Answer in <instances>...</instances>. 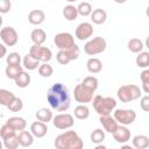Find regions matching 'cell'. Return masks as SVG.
<instances>
[{"instance_id":"cell-1","label":"cell","mask_w":149,"mask_h":149,"mask_svg":"<svg viewBox=\"0 0 149 149\" xmlns=\"http://www.w3.org/2000/svg\"><path fill=\"white\" fill-rule=\"evenodd\" d=\"M47 100L50 107L57 112H64L70 107L71 99L68 87L62 83H56L49 87Z\"/></svg>"},{"instance_id":"cell-2","label":"cell","mask_w":149,"mask_h":149,"mask_svg":"<svg viewBox=\"0 0 149 149\" xmlns=\"http://www.w3.org/2000/svg\"><path fill=\"white\" fill-rule=\"evenodd\" d=\"M54 146L57 149H81L84 142L74 130H66L55 139Z\"/></svg>"},{"instance_id":"cell-3","label":"cell","mask_w":149,"mask_h":149,"mask_svg":"<svg viewBox=\"0 0 149 149\" xmlns=\"http://www.w3.org/2000/svg\"><path fill=\"white\" fill-rule=\"evenodd\" d=\"M92 105L99 115H111V113L116 107V101L112 97H102L97 94L92 99Z\"/></svg>"},{"instance_id":"cell-4","label":"cell","mask_w":149,"mask_h":149,"mask_svg":"<svg viewBox=\"0 0 149 149\" xmlns=\"http://www.w3.org/2000/svg\"><path fill=\"white\" fill-rule=\"evenodd\" d=\"M118 98L122 102H129L133 100H136L141 97V90L139 86L134 84H128V85H122L118 88Z\"/></svg>"},{"instance_id":"cell-5","label":"cell","mask_w":149,"mask_h":149,"mask_svg":"<svg viewBox=\"0 0 149 149\" xmlns=\"http://www.w3.org/2000/svg\"><path fill=\"white\" fill-rule=\"evenodd\" d=\"M106 47H107L106 40L101 36H97V37H93L92 40H90L85 43L84 51H85V54H87L90 56H94V55L104 52Z\"/></svg>"},{"instance_id":"cell-6","label":"cell","mask_w":149,"mask_h":149,"mask_svg":"<svg viewBox=\"0 0 149 149\" xmlns=\"http://www.w3.org/2000/svg\"><path fill=\"white\" fill-rule=\"evenodd\" d=\"M93 91L88 90L86 86H84L81 83L78 84L77 86H74L73 88V97L74 100L79 104H87L91 102L93 99Z\"/></svg>"},{"instance_id":"cell-7","label":"cell","mask_w":149,"mask_h":149,"mask_svg":"<svg viewBox=\"0 0 149 149\" xmlns=\"http://www.w3.org/2000/svg\"><path fill=\"white\" fill-rule=\"evenodd\" d=\"M29 54L36 58L37 61L42 62V63H48L51 58H52V52L49 48L47 47H42L40 44H34L30 50H29Z\"/></svg>"},{"instance_id":"cell-8","label":"cell","mask_w":149,"mask_h":149,"mask_svg":"<svg viewBox=\"0 0 149 149\" xmlns=\"http://www.w3.org/2000/svg\"><path fill=\"white\" fill-rule=\"evenodd\" d=\"M114 119L118 123L128 126L132 125L136 119V113L134 109H115L114 111Z\"/></svg>"},{"instance_id":"cell-9","label":"cell","mask_w":149,"mask_h":149,"mask_svg":"<svg viewBox=\"0 0 149 149\" xmlns=\"http://www.w3.org/2000/svg\"><path fill=\"white\" fill-rule=\"evenodd\" d=\"M54 43L59 50H66L73 47L74 38L70 33H59L54 37Z\"/></svg>"},{"instance_id":"cell-10","label":"cell","mask_w":149,"mask_h":149,"mask_svg":"<svg viewBox=\"0 0 149 149\" xmlns=\"http://www.w3.org/2000/svg\"><path fill=\"white\" fill-rule=\"evenodd\" d=\"M74 120L73 116L69 113H61L54 116L52 119V125L54 127L58 128V129H69L73 126Z\"/></svg>"},{"instance_id":"cell-11","label":"cell","mask_w":149,"mask_h":149,"mask_svg":"<svg viewBox=\"0 0 149 149\" xmlns=\"http://www.w3.org/2000/svg\"><path fill=\"white\" fill-rule=\"evenodd\" d=\"M0 37L7 47H14L19 41L17 33L13 27H3L0 31Z\"/></svg>"},{"instance_id":"cell-12","label":"cell","mask_w":149,"mask_h":149,"mask_svg":"<svg viewBox=\"0 0 149 149\" xmlns=\"http://www.w3.org/2000/svg\"><path fill=\"white\" fill-rule=\"evenodd\" d=\"M93 35V26L90 22H83L76 28V37L79 41L90 38Z\"/></svg>"},{"instance_id":"cell-13","label":"cell","mask_w":149,"mask_h":149,"mask_svg":"<svg viewBox=\"0 0 149 149\" xmlns=\"http://www.w3.org/2000/svg\"><path fill=\"white\" fill-rule=\"evenodd\" d=\"M113 139L118 142V143H126V142H128L129 140H130V130L126 127V126H123V125H121V126H119L118 127V129L113 133Z\"/></svg>"},{"instance_id":"cell-14","label":"cell","mask_w":149,"mask_h":149,"mask_svg":"<svg viewBox=\"0 0 149 149\" xmlns=\"http://www.w3.org/2000/svg\"><path fill=\"white\" fill-rule=\"evenodd\" d=\"M99 120H100V123L102 125L104 129L107 133L113 134L118 129V127H119L118 121L114 118H112L111 115H100V119Z\"/></svg>"},{"instance_id":"cell-15","label":"cell","mask_w":149,"mask_h":149,"mask_svg":"<svg viewBox=\"0 0 149 149\" xmlns=\"http://www.w3.org/2000/svg\"><path fill=\"white\" fill-rule=\"evenodd\" d=\"M30 132L33 133V135L35 137L41 139V137H43V136L47 135V133H48V126H47L45 122H42V121L37 120V121H35V122H33L30 125Z\"/></svg>"},{"instance_id":"cell-16","label":"cell","mask_w":149,"mask_h":149,"mask_svg":"<svg viewBox=\"0 0 149 149\" xmlns=\"http://www.w3.org/2000/svg\"><path fill=\"white\" fill-rule=\"evenodd\" d=\"M45 20V14L43 10L41 9H34V10H30L29 14H28V21L30 24H34V26H38L41 23H43Z\"/></svg>"},{"instance_id":"cell-17","label":"cell","mask_w":149,"mask_h":149,"mask_svg":"<svg viewBox=\"0 0 149 149\" xmlns=\"http://www.w3.org/2000/svg\"><path fill=\"white\" fill-rule=\"evenodd\" d=\"M34 135L31 132L28 130H21L17 134V139H19V143L21 147H30L34 143Z\"/></svg>"},{"instance_id":"cell-18","label":"cell","mask_w":149,"mask_h":149,"mask_svg":"<svg viewBox=\"0 0 149 149\" xmlns=\"http://www.w3.org/2000/svg\"><path fill=\"white\" fill-rule=\"evenodd\" d=\"M6 123H8L16 132H21V130L26 129V127H27L26 120L23 118H20V116H12L6 121Z\"/></svg>"},{"instance_id":"cell-19","label":"cell","mask_w":149,"mask_h":149,"mask_svg":"<svg viewBox=\"0 0 149 149\" xmlns=\"http://www.w3.org/2000/svg\"><path fill=\"white\" fill-rule=\"evenodd\" d=\"M30 38H31V41H33L34 44L42 45L45 42V40H47V34H45V31L43 29L36 28V29H34L30 33Z\"/></svg>"},{"instance_id":"cell-20","label":"cell","mask_w":149,"mask_h":149,"mask_svg":"<svg viewBox=\"0 0 149 149\" xmlns=\"http://www.w3.org/2000/svg\"><path fill=\"white\" fill-rule=\"evenodd\" d=\"M107 19V13L102 8H97L91 14V20L94 24H102Z\"/></svg>"},{"instance_id":"cell-21","label":"cell","mask_w":149,"mask_h":149,"mask_svg":"<svg viewBox=\"0 0 149 149\" xmlns=\"http://www.w3.org/2000/svg\"><path fill=\"white\" fill-rule=\"evenodd\" d=\"M86 68H87L88 72H91V73H99L102 69V63L99 58L92 57L86 62Z\"/></svg>"},{"instance_id":"cell-22","label":"cell","mask_w":149,"mask_h":149,"mask_svg":"<svg viewBox=\"0 0 149 149\" xmlns=\"http://www.w3.org/2000/svg\"><path fill=\"white\" fill-rule=\"evenodd\" d=\"M133 146L136 149H146L149 147V137L147 135H136L133 137Z\"/></svg>"},{"instance_id":"cell-23","label":"cell","mask_w":149,"mask_h":149,"mask_svg":"<svg viewBox=\"0 0 149 149\" xmlns=\"http://www.w3.org/2000/svg\"><path fill=\"white\" fill-rule=\"evenodd\" d=\"M79 15L78 13V8L74 7L73 5H68L63 8V16L65 17V20L68 21H73L77 19V16Z\"/></svg>"},{"instance_id":"cell-24","label":"cell","mask_w":149,"mask_h":149,"mask_svg":"<svg viewBox=\"0 0 149 149\" xmlns=\"http://www.w3.org/2000/svg\"><path fill=\"white\" fill-rule=\"evenodd\" d=\"M22 63H23V66L27 69V70H35V69H38L40 66V61H37L36 58H34L30 54L26 55L22 59Z\"/></svg>"},{"instance_id":"cell-25","label":"cell","mask_w":149,"mask_h":149,"mask_svg":"<svg viewBox=\"0 0 149 149\" xmlns=\"http://www.w3.org/2000/svg\"><path fill=\"white\" fill-rule=\"evenodd\" d=\"M3 141V146L7 148V149H16L20 143H19V139H17V134L14 133V134H10L6 137L2 139Z\"/></svg>"},{"instance_id":"cell-26","label":"cell","mask_w":149,"mask_h":149,"mask_svg":"<svg viewBox=\"0 0 149 149\" xmlns=\"http://www.w3.org/2000/svg\"><path fill=\"white\" fill-rule=\"evenodd\" d=\"M73 113H74V116H76L77 119H79V120H85V119H87V118L90 116V108H88L85 104H80V105H78V106L74 108Z\"/></svg>"},{"instance_id":"cell-27","label":"cell","mask_w":149,"mask_h":149,"mask_svg":"<svg viewBox=\"0 0 149 149\" xmlns=\"http://www.w3.org/2000/svg\"><path fill=\"white\" fill-rule=\"evenodd\" d=\"M22 71H23V69H22L21 65H7V68H6V76H7V78L15 80L21 74Z\"/></svg>"},{"instance_id":"cell-28","label":"cell","mask_w":149,"mask_h":149,"mask_svg":"<svg viewBox=\"0 0 149 149\" xmlns=\"http://www.w3.org/2000/svg\"><path fill=\"white\" fill-rule=\"evenodd\" d=\"M35 116H36L37 120H40L42 122H45V123H48L49 121H51L54 119L52 112L50 109H48V108H41V109H38L36 112Z\"/></svg>"},{"instance_id":"cell-29","label":"cell","mask_w":149,"mask_h":149,"mask_svg":"<svg viewBox=\"0 0 149 149\" xmlns=\"http://www.w3.org/2000/svg\"><path fill=\"white\" fill-rule=\"evenodd\" d=\"M14 98H15V95H14L13 92L7 91V90H5V88H1V90H0V105L7 107V106L14 100Z\"/></svg>"},{"instance_id":"cell-30","label":"cell","mask_w":149,"mask_h":149,"mask_svg":"<svg viewBox=\"0 0 149 149\" xmlns=\"http://www.w3.org/2000/svg\"><path fill=\"white\" fill-rule=\"evenodd\" d=\"M128 49H129L132 52H134V54H139V52H141L142 49H143V42H142L140 38H137V37L130 38V40L128 41Z\"/></svg>"},{"instance_id":"cell-31","label":"cell","mask_w":149,"mask_h":149,"mask_svg":"<svg viewBox=\"0 0 149 149\" xmlns=\"http://www.w3.org/2000/svg\"><path fill=\"white\" fill-rule=\"evenodd\" d=\"M15 81V85L17 87H21V88H24L27 87L29 84H30V74L26 71H22L21 74L14 80Z\"/></svg>"},{"instance_id":"cell-32","label":"cell","mask_w":149,"mask_h":149,"mask_svg":"<svg viewBox=\"0 0 149 149\" xmlns=\"http://www.w3.org/2000/svg\"><path fill=\"white\" fill-rule=\"evenodd\" d=\"M136 65L139 68H147L149 66V52L147 51H141L139 52V55L136 56Z\"/></svg>"},{"instance_id":"cell-33","label":"cell","mask_w":149,"mask_h":149,"mask_svg":"<svg viewBox=\"0 0 149 149\" xmlns=\"http://www.w3.org/2000/svg\"><path fill=\"white\" fill-rule=\"evenodd\" d=\"M81 84H83L84 86H86L88 90L95 92V90L98 88L99 81H98V79H97L95 77H93V76H87V77H85V78L83 79Z\"/></svg>"},{"instance_id":"cell-34","label":"cell","mask_w":149,"mask_h":149,"mask_svg":"<svg viewBox=\"0 0 149 149\" xmlns=\"http://www.w3.org/2000/svg\"><path fill=\"white\" fill-rule=\"evenodd\" d=\"M105 140V132L102 129H94L92 133H91V142L94 143V144H99L101 143L102 141Z\"/></svg>"},{"instance_id":"cell-35","label":"cell","mask_w":149,"mask_h":149,"mask_svg":"<svg viewBox=\"0 0 149 149\" xmlns=\"http://www.w3.org/2000/svg\"><path fill=\"white\" fill-rule=\"evenodd\" d=\"M77 8H78V13H79V15H81V16H88V15H91L92 12H93L91 3L87 2V1L80 2L79 6H78Z\"/></svg>"},{"instance_id":"cell-36","label":"cell","mask_w":149,"mask_h":149,"mask_svg":"<svg viewBox=\"0 0 149 149\" xmlns=\"http://www.w3.org/2000/svg\"><path fill=\"white\" fill-rule=\"evenodd\" d=\"M52 73H54V69H52V66H51L50 64H48V63H42V64H40V66H38V74H40L41 77L48 78V77H50Z\"/></svg>"},{"instance_id":"cell-37","label":"cell","mask_w":149,"mask_h":149,"mask_svg":"<svg viewBox=\"0 0 149 149\" xmlns=\"http://www.w3.org/2000/svg\"><path fill=\"white\" fill-rule=\"evenodd\" d=\"M141 81H142V90L146 93H149V69L143 70L140 74Z\"/></svg>"},{"instance_id":"cell-38","label":"cell","mask_w":149,"mask_h":149,"mask_svg":"<svg viewBox=\"0 0 149 149\" xmlns=\"http://www.w3.org/2000/svg\"><path fill=\"white\" fill-rule=\"evenodd\" d=\"M7 108H8L10 112H20V111L23 108V101H22L20 98L15 97L14 100L7 106Z\"/></svg>"},{"instance_id":"cell-39","label":"cell","mask_w":149,"mask_h":149,"mask_svg":"<svg viewBox=\"0 0 149 149\" xmlns=\"http://www.w3.org/2000/svg\"><path fill=\"white\" fill-rule=\"evenodd\" d=\"M56 58H57V62L62 65H66L68 63L71 62V58H70L69 54L66 52V50H59L56 55Z\"/></svg>"},{"instance_id":"cell-40","label":"cell","mask_w":149,"mask_h":149,"mask_svg":"<svg viewBox=\"0 0 149 149\" xmlns=\"http://www.w3.org/2000/svg\"><path fill=\"white\" fill-rule=\"evenodd\" d=\"M6 62H7L8 65H20V63H21V56L17 52H10L7 56Z\"/></svg>"},{"instance_id":"cell-41","label":"cell","mask_w":149,"mask_h":149,"mask_svg":"<svg viewBox=\"0 0 149 149\" xmlns=\"http://www.w3.org/2000/svg\"><path fill=\"white\" fill-rule=\"evenodd\" d=\"M14 133H16V130H14L8 123H5V125L1 127V129H0V136H1V139L6 137V136H8V135H10V134H14Z\"/></svg>"},{"instance_id":"cell-42","label":"cell","mask_w":149,"mask_h":149,"mask_svg":"<svg viewBox=\"0 0 149 149\" xmlns=\"http://www.w3.org/2000/svg\"><path fill=\"white\" fill-rule=\"evenodd\" d=\"M10 7H12V3H10L9 0H0V12L2 14L8 13Z\"/></svg>"},{"instance_id":"cell-43","label":"cell","mask_w":149,"mask_h":149,"mask_svg":"<svg viewBox=\"0 0 149 149\" xmlns=\"http://www.w3.org/2000/svg\"><path fill=\"white\" fill-rule=\"evenodd\" d=\"M140 106L144 112H149V95H144L141 98Z\"/></svg>"},{"instance_id":"cell-44","label":"cell","mask_w":149,"mask_h":149,"mask_svg":"<svg viewBox=\"0 0 149 149\" xmlns=\"http://www.w3.org/2000/svg\"><path fill=\"white\" fill-rule=\"evenodd\" d=\"M0 49H1V55H0V57H5V56H6V52H7V50H6V44H0Z\"/></svg>"},{"instance_id":"cell-45","label":"cell","mask_w":149,"mask_h":149,"mask_svg":"<svg viewBox=\"0 0 149 149\" xmlns=\"http://www.w3.org/2000/svg\"><path fill=\"white\" fill-rule=\"evenodd\" d=\"M114 1H115L116 3H125L127 0H114Z\"/></svg>"},{"instance_id":"cell-46","label":"cell","mask_w":149,"mask_h":149,"mask_svg":"<svg viewBox=\"0 0 149 149\" xmlns=\"http://www.w3.org/2000/svg\"><path fill=\"white\" fill-rule=\"evenodd\" d=\"M146 47H147V48L149 49V36H148V37L146 38Z\"/></svg>"},{"instance_id":"cell-47","label":"cell","mask_w":149,"mask_h":149,"mask_svg":"<svg viewBox=\"0 0 149 149\" xmlns=\"http://www.w3.org/2000/svg\"><path fill=\"white\" fill-rule=\"evenodd\" d=\"M146 15L149 17V6H148V7H147V9H146Z\"/></svg>"},{"instance_id":"cell-48","label":"cell","mask_w":149,"mask_h":149,"mask_svg":"<svg viewBox=\"0 0 149 149\" xmlns=\"http://www.w3.org/2000/svg\"><path fill=\"white\" fill-rule=\"evenodd\" d=\"M68 2H73V1H77V0H66Z\"/></svg>"},{"instance_id":"cell-49","label":"cell","mask_w":149,"mask_h":149,"mask_svg":"<svg viewBox=\"0 0 149 149\" xmlns=\"http://www.w3.org/2000/svg\"><path fill=\"white\" fill-rule=\"evenodd\" d=\"M88 1H92V0H88Z\"/></svg>"}]
</instances>
